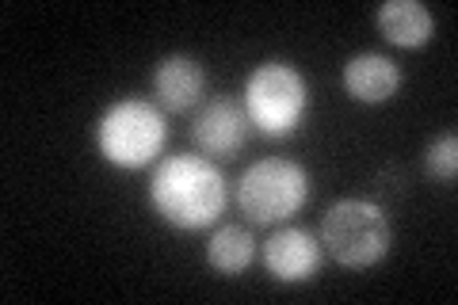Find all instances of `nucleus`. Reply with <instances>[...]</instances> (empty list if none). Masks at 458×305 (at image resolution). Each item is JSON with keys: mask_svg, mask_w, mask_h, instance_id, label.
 <instances>
[{"mask_svg": "<svg viewBox=\"0 0 458 305\" xmlns=\"http://www.w3.org/2000/svg\"><path fill=\"white\" fill-rule=\"evenodd\" d=\"M344 92H348L355 104H367V107H378V104H390V99L401 92V65L394 62L390 54H378V50H363V54H352L344 62Z\"/></svg>", "mask_w": 458, "mask_h": 305, "instance_id": "nucleus-9", "label": "nucleus"}, {"mask_svg": "<svg viewBox=\"0 0 458 305\" xmlns=\"http://www.w3.org/2000/svg\"><path fill=\"white\" fill-rule=\"evenodd\" d=\"M424 168H428V176L432 180L454 183V176H458V134L454 130H443V134H436L432 141H428Z\"/></svg>", "mask_w": 458, "mask_h": 305, "instance_id": "nucleus-12", "label": "nucleus"}, {"mask_svg": "<svg viewBox=\"0 0 458 305\" xmlns=\"http://www.w3.org/2000/svg\"><path fill=\"white\" fill-rule=\"evenodd\" d=\"M256 259V237L249 233L245 225H218L207 241V264L218 271L237 279L241 271H249Z\"/></svg>", "mask_w": 458, "mask_h": 305, "instance_id": "nucleus-11", "label": "nucleus"}, {"mask_svg": "<svg viewBox=\"0 0 458 305\" xmlns=\"http://www.w3.org/2000/svg\"><path fill=\"white\" fill-rule=\"evenodd\" d=\"M233 199L252 225L291 222L310 202V172L291 157H264L241 172Z\"/></svg>", "mask_w": 458, "mask_h": 305, "instance_id": "nucleus-5", "label": "nucleus"}, {"mask_svg": "<svg viewBox=\"0 0 458 305\" xmlns=\"http://www.w3.org/2000/svg\"><path fill=\"white\" fill-rule=\"evenodd\" d=\"M207 92V69L191 54H165L153 69V96L165 114H183L199 107Z\"/></svg>", "mask_w": 458, "mask_h": 305, "instance_id": "nucleus-8", "label": "nucleus"}, {"mask_svg": "<svg viewBox=\"0 0 458 305\" xmlns=\"http://www.w3.org/2000/svg\"><path fill=\"white\" fill-rule=\"evenodd\" d=\"M249 114L241 99L229 96H214L203 104V111L195 114L191 123V141L199 145V153L210 157V161H225V157H237L249 141Z\"/></svg>", "mask_w": 458, "mask_h": 305, "instance_id": "nucleus-6", "label": "nucleus"}, {"mask_svg": "<svg viewBox=\"0 0 458 305\" xmlns=\"http://www.w3.org/2000/svg\"><path fill=\"white\" fill-rule=\"evenodd\" d=\"M394 225L375 199H336L321 217V249L340 267L367 271L390 256Z\"/></svg>", "mask_w": 458, "mask_h": 305, "instance_id": "nucleus-4", "label": "nucleus"}, {"mask_svg": "<svg viewBox=\"0 0 458 305\" xmlns=\"http://www.w3.org/2000/svg\"><path fill=\"white\" fill-rule=\"evenodd\" d=\"M375 20H378L382 38L401 50H420L436 35V16L420 0H386Z\"/></svg>", "mask_w": 458, "mask_h": 305, "instance_id": "nucleus-10", "label": "nucleus"}, {"mask_svg": "<svg viewBox=\"0 0 458 305\" xmlns=\"http://www.w3.org/2000/svg\"><path fill=\"white\" fill-rule=\"evenodd\" d=\"M245 114L252 130L267 141L294 138L310 114V84L302 69L283 62V57H267L245 77Z\"/></svg>", "mask_w": 458, "mask_h": 305, "instance_id": "nucleus-2", "label": "nucleus"}, {"mask_svg": "<svg viewBox=\"0 0 458 305\" xmlns=\"http://www.w3.org/2000/svg\"><path fill=\"white\" fill-rule=\"evenodd\" d=\"M264 271L283 286H302L321 271V241L298 225H279L260 249Z\"/></svg>", "mask_w": 458, "mask_h": 305, "instance_id": "nucleus-7", "label": "nucleus"}, {"mask_svg": "<svg viewBox=\"0 0 458 305\" xmlns=\"http://www.w3.org/2000/svg\"><path fill=\"white\" fill-rule=\"evenodd\" d=\"M168 145V114L138 96H123L96 119V149L107 165L138 172L161 161Z\"/></svg>", "mask_w": 458, "mask_h": 305, "instance_id": "nucleus-3", "label": "nucleus"}, {"mask_svg": "<svg viewBox=\"0 0 458 305\" xmlns=\"http://www.w3.org/2000/svg\"><path fill=\"white\" fill-rule=\"evenodd\" d=\"M149 207L165 225L180 229V233L218 225L229 207L225 172L203 153L161 157L149 180Z\"/></svg>", "mask_w": 458, "mask_h": 305, "instance_id": "nucleus-1", "label": "nucleus"}]
</instances>
